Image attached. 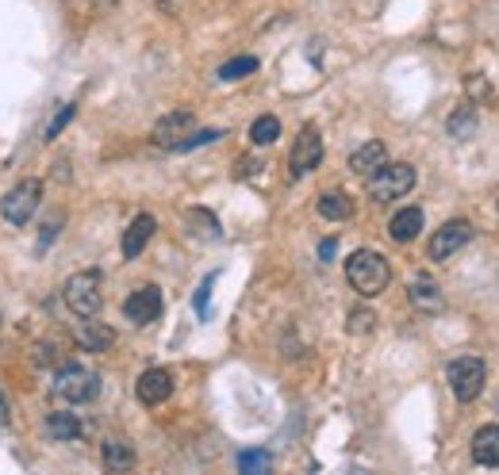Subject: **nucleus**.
Listing matches in <instances>:
<instances>
[{
	"mask_svg": "<svg viewBox=\"0 0 499 475\" xmlns=\"http://www.w3.org/2000/svg\"><path fill=\"white\" fill-rule=\"evenodd\" d=\"M346 280H350V288L358 291V296L373 299V296H380V291L392 284V269H389V261H384L377 250H358L346 261Z\"/></svg>",
	"mask_w": 499,
	"mask_h": 475,
	"instance_id": "f257e3e1",
	"label": "nucleus"
},
{
	"mask_svg": "<svg viewBox=\"0 0 499 475\" xmlns=\"http://www.w3.org/2000/svg\"><path fill=\"white\" fill-rule=\"evenodd\" d=\"M62 299H66V307L73 310L77 318H92V315H101V307H104V284H101V272H96V269L73 272L70 280L62 284Z\"/></svg>",
	"mask_w": 499,
	"mask_h": 475,
	"instance_id": "f03ea898",
	"label": "nucleus"
},
{
	"mask_svg": "<svg viewBox=\"0 0 499 475\" xmlns=\"http://www.w3.org/2000/svg\"><path fill=\"white\" fill-rule=\"evenodd\" d=\"M101 395V375L89 372L85 365H66L58 368L54 375V399L70 403V406H82V403H92Z\"/></svg>",
	"mask_w": 499,
	"mask_h": 475,
	"instance_id": "7ed1b4c3",
	"label": "nucleus"
},
{
	"mask_svg": "<svg viewBox=\"0 0 499 475\" xmlns=\"http://www.w3.org/2000/svg\"><path fill=\"white\" fill-rule=\"evenodd\" d=\"M415 188V166L408 161H396V166H384L369 176V200L377 204H389V200H399V195H408Z\"/></svg>",
	"mask_w": 499,
	"mask_h": 475,
	"instance_id": "20e7f679",
	"label": "nucleus"
},
{
	"mask_svg": "<svg viewBox=\"0 0 499 475\" xmlns=\"http://www.w3.org/2000/svg\"><path fill=\"white\" fill-rule=\"evenodd\" d=\"M39 200H43V180H20L15 188H8V195L0 200V215H5L12 226H27L31 215L39 211Z\"/></svg>",
	"mask_w": 499,
	"mask_h": 475,
	"instance_id": "39448f33",
	"label": "nucleus"
},
{
	"mask_svg": "<svg viewBox=\"0 0 499 475\" xmlns=\"http://www.w3.org/2000/svg\"><path fill=\"white\" fill-rule=\"evenodd\" d=\"M446 375H449V391H454L461 403H473L480 391H485L488 368H485V360H480V356H457Z\"/></svg>",
	"mask_w": 499,
	"mask_h": 475,
	"instance_id": "423d86ee",
	"label": "nucleus"
},
{
	"mask_svg": "<svg viewBox=\"0 0 499 475\" xmlns=\"http://www.w3.org/2000/svg\"><path fill=\"white\" fill-rule=\"evenodd\" d=\"M319 161H323V138H319V127H303L300 138L293 142V154H288V169L293 176H308L312 169H319Z\"/></svg>",
	"mask_w": 499,
	"mask_h": 475,
	"instance_id": "0eeeda50",
	"label": "nucleus"
},
{
	"mask_svg": "<svg viewBox=\"0 0 499 475\" xmlns=\"http://www.w3.org/2000/svg\"><path fill=\"white\" fill-rule=\"evenodd\" d=\"M469 238H473V223H469V219H449L442 231H434L427 253H430V261H449L457 250H465V245H469Z\"/></svg>",
	"mask_w": 499,
	"mask_h": 475,
	"instance_id": "6e6552de",
	"label": "nucleus"
},
{
	"mask_svg": "<svg viewBox=\"0 0 499 475\" xmlns=\"http://www.w3.org/2000/svg\"><path fill=\"white\" fill-rule=\"evenodd\" d=\"M123 315L131 318L135 326H150L158 315H162V291H158L154 284H142V288H135L131 296L123 299Z\"/></svg>",
	"mask_w": 499,
	"mask_h": 475,
	"instance_id": "1a4fd4ad",
	"label": "nucleus"
},
{
	"mask_svg": "<svg viewBox=\"0 0 499 475\" xmlns=\"http://www.w3.org/2000/svg\"><path fill=\"white\" fill-rule=\"evenodd\" d=\"M73 337H77V346H82L85 353H108L111 346H116V330H111L108 322H96V315L77 322Z\"/></svg>",
	"mask_w": 499,
	"mask_h": 475,
	"instance_id": "9d476101",
	"label": "nucleus"
},
{
	"mask_svg": "<svg viewBox=\"0 0 499 475\" xmlns=\"http://www.w3.org/2000/svg\"><path fill=\"white\" fill-rule=\"evenodd\" d=\"M408 299H411L415 310H423V315H438V310L446 307L438 280H434V276H427V272H418L415 280L408 284Z\"/></svg>",
	"mask_w": 499,
	"mask_h": 475,
	"instance_id": "9b49d317",
	"label": "nucleus"
},
{
	"mask_svg": "<svg viewBox=\"0 0 499 475\" xmlns=\"http://www.w3.org/2000/svg\"><path fill=\"white\" fill-rule=\"evenodd\" d=\"M192 111H169V116H162L154 123V142L162 146V150H177V146H181V138L188 135L192 130Z\"/></svg>",
	"mask_w": 499,
	"mask_h": 475,
	"instance_id": "f8f14e48",
	"label": "nucleus"
},
{
	"mask_svg": "<svg viewBox=\"0 0 499 475\" xmlns=\"http://www.w3.org/2000/svg\"><path fill=\"white\" fill-rule=\"evenodd\" d=\"M135 395L147 403V406H158V403H166L173 395V375L166 368H147L139 375V384H135Z\"/></svg>",
	"mask_w": 499,
	"mask_h": 475,
	"instance_id": "ddd939ff",
	"label": "nucleus"
},
{
	"mask_svg": "<svg viewBox=\"0 0 499 475\" xmlns=\"http://www.w3.org/2000/svg\"><path fill=\"white\" fill-rule=\"evenodd\" d=\"M154 231H158L154 215H135V219H131V226H127V231H123V257H127V261H135V257H139V253L150 245Z\"/></svg>",
	"mask_w": 499,
	"mask_h": 475,
	"instance_id": "4468645a",
	"label": "nucleus"
},
{
	"mask_svg": "<svg viewBox=\"0 0 499 475\" xmlns=\"http://www.w3.org/2000/svg\"><path fill=\"white\" fill-rule=\"evenodd\" d=\"M384 161H389V150H384V142L377 138H369L365 146H358V150L350 154V169L358 173V176H373Z\"/></svg>",
	"mask_w": 499,
	"mask_h": 475,
	"instance_id": "2eb2a0df",
	"label": "nucleus"
},
{
	"mask_svg": "<svg viewBox=\"0 0 499 475\" xmlns=\"http://www.w3.org/2000/svg\"><path fill=\"white\" fill-rule=\"evenodd\" d=\"M473 461L480 468H499V425H480L473 433Z\"/></svg>",
	"mask_w": 499,
	"mask_h": 475,
	"instance_id": "dca6fc26",
	"label": "nucleus"
},
{
	"mask_svg": "<svg viewBox=\"0 0 499 475\" xmlns=\"http://www.w3.org/2000/svg\"><path fill=\"white\" fill-rule=\"evenodd\" d=\"M418 231H423V211H418V207H404V211H396L392 223H389V234H392V242H399V245L415 242V238H418Z\"/></svg>",
	"mask_w": 499,
	"mask_h": 475,
	"instance_id": "f3484780",
	"label": "nucleus"
},
{
	"mask_svg": "<svg viewBox=\"0 0 499 475\" xmlns=\"http://www.w3.org/2000/svg\"><path fill=\"white\" fill-rule=\"evenodd\" d=\"M46 433H51L54 441H77V437L85 433V425H82V418L70 414V411H54L51 418H46Z\"/></svg>",
	"mask_w": 499,
	"mask_h": 475,
	"instance_id": "a211bd4d",
	"label": "nucleus"
},
{
	"mask_svg": "<svg viewBox=\"0 0 499 475\" xmlns=\"http://www.w3.org/2000/svg\"><path fill=\"white\" fill-rule=\"evenodd\" d=\"M101 461H104V468H111V471H127V468L135 464V449L127 445V441L111 437V441H104V445H101Z\"/></svg>",
	"mask_w": 499,
	"mask_h": 475,
	"instance_id": "6ab92c4d",
	"label": "nucleus"
},
{
	"mask_svg": "<svg viewBox=\"0 0 499 475\" xmlns=\"http://www.w3.org/2000/svg\"><path fill=\"white\" fill-rule=\"evenodd\" d=\"M319 215L331 219V223H346L353 215V200L346 192H327V195H319Z\"/></svg>",
	"mask_w": 499,
	"mask_h": 475,
	"instance_id": "aec40b11",
	"label": "nucleus"
},
{
	"mask_svg": "<svg viewBox=\"0 0 499 475\" xmlns=\"http://www.w3.org/2000/svg\"><path fill=\"white\" fill-rule=\"evenodd\" d=\"M476 108H457L454 116H449V123H446V130L449 135H454L457 142H469L473 135H476Z\"/></svg>",
	"mask_w": 499,
	"mask_h": 475,
	"instance_id": "412c9836",
	"label": "nucleus"
},
{
	"mask_svg": "<svg viewBox=\"0 0 499 475\" xmlns=\"http://www.w3.org/2000/svg\"><path fill=\"white\" fill-rule=\"evenodd\" d=\"M185 223L192 226V234H197V238H219V223H216L212 211L188 207V211H185Z\"/></svg>",
	"mask_w": 499,
	"mask_h": 475,
	"instance_id": "4be33fe9",
	"label": "nucleus"
},
{
	"mask_svg": "<svg viewBox=\"0 0 499 475\" xmlns=\"http://www.w3.org/2000/svg\"><path fill=\"white\" fill-rule=\"evenodd\" d=\"M277 138H281V119H277V116L254 119V127H250V142H254V146H273Z\"/></svg>",
	"mask_w": 499,
	"mask_h": 475,
	"instance_id": "5701e85b",
	"label": "nucleus"
},
{
	"mask_svg": "<svg viewBox=\"0 0 499 475\" xmlns=\"http://www.w3.org/2000/svg\"><path fill=\"white\" fill-rule=\"evenodd\" d=\"M257 73V58L254 54H243V58H231V62H223L219 65V81H243Z\"/></svg>",
	"mask_w": 499,
	"mask_h": 475,
	"instance_id": "b1692460",
	"label": "nucleus"
},
{
	"mask_svg": "<svg viewBox=\"0 0 499 475\" xmlns=\"http://www.w3.org/2000/svg\"><path fill=\"white\" fill-rule=\"evenodd\" d=\"M269 468H273V456H269L265 449H250V452L238 456V471H246V475H254V471H269Z\"/></svg>",
	"mask_w": 499,
	"mask_h": 475,
	"instance_id": "393cba45",
	"label": "nucleus"
},
{
	"mask_svg": "<svg viewBox=\"0 0 499 475\" xmlns=\"http://www.w3.org/2000/svg\"><path fill=\"white\" fill-rule=\"evenodd\" d=\"M223 138V130H188V135L181 138V146H177V150H197V146H207V142H219Z\"/></svg>",
	"mask_w": 499,
	"mask_h": 475,
	"instance_id": "a878e982",
	"label": "nucleus"
},
{
	"mask_svg": "<svg viewBox=\"0 0 499 475\" xmlns=\"http://www.w3.org/2000/svg\"><path fill=\"white\" fill-rule=\"evenodd\" d=\"M77 116V104H62L58 108V116L51 119V123H46V142H51V138H58L62 135V130H66V123Z\"/></svg>",
	"mask_w": 499,
	"mask_h": 475,
	"instance_id": "bb28decb",
	"label": "nucleus"
},
{
	"mask_svg": "<svg viewBox=\"0 0 499 475\" xmlns=\"http://www.w3.org/2000/svg\"><path fill=\"white\" fill-rule=\"evenodd\" d=\"M373 322H377L373 310L358 307V310H350V326H346V330H350V334H369V330H373Z\"/></svg>",
	"mask_w": 499,
	"mask_h": 475,
	"instance_id": "cd10ccee",
	"label": "nucleus"
},
{
	"mask_svg": "<svg viewBox=\"0 0 499 475\" xmlns=\"http://www.w3.org/2000/svg\"><path fill=\"white\" fill-rule=\"evenodd\" d=\"M212 284H216V276H207V280L200 284V291H197V299H192V303H197L200 315H207V296H212Z\"/></svg>",
	"mask_w": 499,
	"mask_h": 475,
	"instance_id": "c85d7f7f",
	"label": "nucleus"
},
{
	"mask_svg": "<svg viewBox=\"0 0 499 475\" xmlns=\"http://www.w3.org/2000/svg\"><path fill=\"white\" fill-rule=\"evenodd\" d=\"M181 5H185V0H158V8H162L166 15H177V12H181Z\"/></svg>",
	"mask_w": 499,
	"mask_h": 475,
	"instance_id": "c756f323",
	"label": "nucleus"
},
{
	"mask_svg": "<svg viewBox=\"0 0 499 475\" xmlns=\"http://www.w3.org/2000/svg\"><path fill=\"white\" fill-rule=\"evenodd\" d=\"M334 250H338V242H334V238H327L323 245H319V257H323V261H331V257H334Z\"/></svg>",
	"mask_w": 499,
	"mask_h": 475,
	"instance_id": "7c9ffc66",
	"label": "nucleus"
},
{
	"mask_svg": "<svg viewBox=\"0 0 499 475\" xmlns=\"http://www.w3.org/2000/svg\"><path fill=\"white\" fill-rule=\"evenodd\" d=\"M0 425H8V399H5V391H0Z\"/></svg>",
	"mask_w": 499,
	"mask_h": 475,
	"instance_id": "2f4dec72",
	"label": "nucleus"
}]
</instances>
